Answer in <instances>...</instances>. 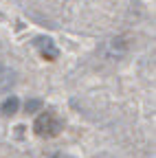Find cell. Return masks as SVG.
<instances>
[{"instance_id": "obj_1", "label": "cell", "mask_w": 156, "mask_h": 158, "mask_svg": "<svg viewBox=\"0 0 156 158\" xmlns=\"http://www.w3.org/2000/svg\"><path fill=\"white\" fill-rule=\"evenodd\" d=\"M60 127H62V123H60V118H57L53 112H44L40 118L35 121V130H37V134H46V136H53V134H57L60 132Z\"/></svg>"}, {"instance_id": "obj_2", "label": "cell", "mask_w": 156, "mask_h": 158, "mask_svg": "<svg viewBox=\"0 0 156 158\" xmlns=\"http://www.w3.org/2000/svg\"><path fill=\"white\" fill-rule=\"evenodd\" d=\"M13 81H15V73L11 68H7V66H0V90L11 88Z\"/></svg>"}, {"instance_id": "obj_3", "label": "cell", "mask_w": 156, "mask_h": 158, "mask_svg": "<svg viewBox=\"0 0 156 158\" xmlns=\"http://www.w3.org/2000/svg\"><path fill=\"white\" fill-rule=\"evenodd\" d=\"M37 46L42 48V55H44V57H48V59H55V57H57V48L53 46V42H51V40L40 37V40H37Z\"/></svg>"}, {"instance_id": "obj_4", "label": "cell", "mask_w": 156, "mask_h": 158, "mask_svg": "<svg viewBox=\"0 0 156 158\" xmlns=\"http://www.w3.org/2000/svg\"><path fill=\"white\" fill-rule=\"evenodd\" d=\"M18 108H20V101H18V97H9V99H5V103H2V112H5L7 116L15 114V112H18Z\"/></svg>"}, {"instance_id": "obj_5", "label": "cell", "mask_w": 156, "mask_h": 158, "mask_svg": "<svg viewBox=\"0 0 156 158\" xmlns=\"http://www.w3.org/2000/svg\"><path fill=\"white\" fill-rule=\"evenodd\" d=\"M24 108H27V112H35V110H40V108H42V103L37 101V99H31V101H27Z\"/></svg>"}, {"instance_id": "obj_6", "label": "cell", "mask_w": 156, "mask_h": 158, "mask_svg": "<svg viewBox=\"0 0 156 158\" xmlns=\"http://www.w3.org/2000/svg\"><path fill=\"white\" fill-rule=\"evenodd\" d=\"M55 158H70V156H66V154H57Z\"/></svg>"}]
</instances>
